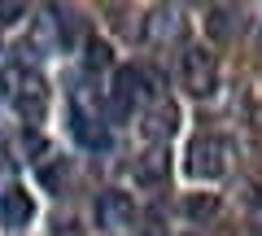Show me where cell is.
Returning <instances> with one entry per match:
<instances>
[{"instance_id": "cell-8", "label": "cell", "mask_w": 262, "mask_h": 236, "mask_svg": "<svg viewBox=\"0 0 262 236\" xmlns=\"http://www.w3.org/2000/svg\"><path fill=\"white\" fill-rule=\"evenodd\" d=\"M131 170H136V180H140V184H162V180H166V170H170V162H166L162 149H153V153H144Z\"/></svg>"}, {"instance_id": "cell-12", "label": "cell", "mask_w": 262, "mask_h": 236, "mask_svg": "<svg viewBox=\"0 0 262 236\" xmlns=\"http://www.w3.org/2000/svg\"><path fill=\"white\" fill-rule=\"evenodd\" d=\"M175 105H158V114H149V136H166V132H175Z\"/></svg>"}, {"instance_id": "cell-7", "label": "cell", "mask_w": 262, "mask_h": 236, "mask_svg": "<svg viewBox=\"0 0 262 236\" xmlns=\"http://www.w3.org/2000/svg\"><path fill=\"white\" fill-rule=\"evenodd\" d=\"M179 210H184V219H192V223H210V219L219 214V197L214 192H188V197L179 201Z\"/></svg>"}, {"instance_id": "cell-11", "label": "cell", "mask_w": 262, "mask_h": 236, "mask_svg": "<svg viewBox=\"0 0 262 236\" xmlns=\"http://www.w3.org/2000/svg\"><path fill=\"white\" fill-rule=\"evenodd\" d=\"M88 70H110L114 66V48L105 44V39H88Z\"/></svg>"}, {"instance_id": "cell-14", "label": "cell", "mask_w": 262, "mask_h": 236, "mask_svg": "<svg viewBox=\"0 0 262 236\" xmlns=\"http://www.w3.org/2000/svg\"><path fill=\"white\" fill-rule=\"evenodd\" d=\"M158 227H162V223H158V214H144V236H162Z\"/></svg>"}, {"instance_id": "cell-2", "label": "cell", "mask_w": 262, "mask_h": 236, "mask_svg": "<svg viewBox=\"0 0 262 236\" xmlns=\"http://www.w3.org/2000/svg\"><path fill=\"white\" fill-rule=\"evenodd\" d=\"M232 166V149L223 136H196L188 144V175L192 180H219Z\"/></svg>"}, {"instance_id": "cell-13", "label": "cell", "mask_w": 262, "mask_h": 236, "mask_svg": "<svg viewBox=\"0 0 262 236\" xmlns=\"http://www.w3.org/2000/svg\"><path fill=\"white\" fill-rule=\"evenodd\" d=\"M22 13H27V5H18V0H0V27H9V22H18Z\"/></svg>"}, {"instance_id": "cell-5", "label": "cell", "mask_w": 262, "mask_h": 236, "mask_svg": "<svg viewBox=\"0 0 262 236\" xmlns=\"http://www.w3.org/2000/svg\"><path fill=\"white\" fill-rule=\"evenodd\" d=\"M31 219H35V201H31V192H22V188H5V192H0V223H5V227H27Z\"/></svg>"}, {"instance_id": "cell-4", "label": "cell", "mask_w": 262, "mask_h": 236, "mask_svg": "<svg viewBox=\"0 0 262 236\" xmlns=\"http://www.w3.org/2000/svg\"><path fill=\"white\" fill-rule=\"evenodd\" d=\"M96 219H101V227H127L131 219H136V206H131L127 192H101L96 197Z\"/></svg>"}, {"instance_id": "cell-10", "label": "cell", "mask_w": 262, "mask_h": 236, "mask_svg": "<svg viewBox=\"0 0 262 236\" xmlns=\"http://www.w3.org/2000/svg\"><path fill=\"white\" fill-rule=\"evenodd\" d=\"M66 170H70V162H66V158H48L44 166H39V184H44L48 192H61L66 188Z\"/></svg>"}, {"instance_id": "cell-3", "label": "cell", "mask_w": 262, "mask_h": 236, "mask_svg": "<svg viewBox=\"0 0 262 236\" xmlns=\"http://www.w3.org/2000/svg\"><path fill=\"white\" fill-rule=\"evenodd\" d=\"M179 75H184V88L192 96H210L219 88V61H214V53H210V48H184Z\"/></svg>"}, {"instance_id": "cell-9", "label": "cell", "mask_w": 262, "mask_h": 236, "mask_svg": "<svg viewBox=\"0 0 262 236\" xmlns=\"http://www.w3.org/2000/svg\"><path fill=\"white\" fill-rule=\"evenodd\" d=\"M206 31L214 39H232L236 35V9L232 5H214V9L206 13Z\"/></svg>"}, {"instance_id": "cell-1", "label": "cell", "mask_w": 262, "mask_h": 236, "mask_svg": "<svg viewBox=\"0 0 262 236\" xmlns=\"http://www.w3.org/2000/svg\"><path fill=\"white\" fill-rule=\"evenodd\" d=\"M5 83H9L13 110H18L27 123H39V118L48 114V88H44V79H39V75L9 66V70H5Z\"/></svg>"}, {"instance_id": "cell-15", "label": "cell", "mask_w": 262, "mask_h": 236, "mask_svg": "<svg viewBox=\"0 0 262 236\" xmlns=\"http://www.w3.org/2000/svg\"><path fill=\"white\" fill-rule=\"evenodd\" d=\"M249 227H253V232L262 236V201H258V206H253V214H249Z\"/></svg>"}, {"instance_id": "cell-16", "label": "cell", "mask_w": 262, "mask_h": 236, "mask_svg": "<svg viewBox=\"0 0 262 236\" xmlns=\"http://www.w3.org/2000/svg\"><path fill=\"white\" fill-rule=\"evenodd\" d=\"M0 140H5V136H0Z\"/></svg>"}, {"instance_id": "cell-6", "label": "cell", "mask_w": 262, "mask_h": 236, "mask_svg": "<svg viewBox=\"0 0 262 236\" xmlns=\"http://www.w3.org/2000/svg\"><path fill=\"white\" fill-rule=\"evenodd\" d=\"M70 132H75L79 144H88V149H110V132H105L101 118H92L88 110H70Z\"/></svg>"}]
</instances>
